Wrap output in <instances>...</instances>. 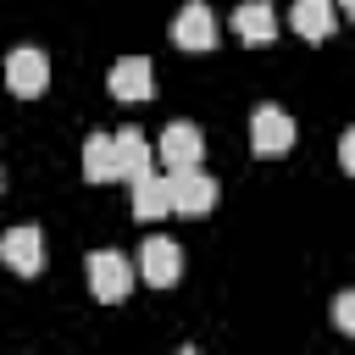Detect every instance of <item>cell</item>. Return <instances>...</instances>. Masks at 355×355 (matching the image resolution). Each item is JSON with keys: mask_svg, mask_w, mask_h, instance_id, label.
<instances>
[{"mask_svg": "<svg viewBox=\"0 0 355 355\" xmlns=\"http://www.w3.org/2000/svg\"><path fill=\"white\" fill-rule=\"evenodd\" d=\"M211 205H216V178H205L200 166H172V178H166V211L205 216Z\"/></svg>", "mask_w": 355, "mask_h": 355, "instance_id": "cell-1", "label": "cell"}, {"mask_svg": "<svg viewBox=\"0 0 355 355\" xmlns=\"http://www.w3.org/2000/svg\"><path fill=\"white\" fill-rule=\"evenodd\" d=\"M6 89H11L17 100H39V94L50 89V61H44V50H33V44L11 50V55H6Z\"/></svg>", "mask_w": 355, "mask_h": 355, "instance_id": "cell-2", "label": "cell"}, {"mask_svg": "<svg viewBox=\"0 0 355 355\" xmlns=\"http://www.w3.org/2000/svg\"><path fill=\"white\" fill-rule=\"evenodd\" d=\"M250 150L255 155H288L294 150V116L283 105H255V116H250Z\"/></svg>", "mask_w": 355, "mask_h": 355, "instance_id": "cell-3", "label": "cell"}, {"mask_svg": "<svg viewBox=\"0 0 355 355\" xmlns=\"http://www.w3.org/2000/svg\"><path fill=\"white\" fill-rule=\"evenodd\" d=\"M89 288H94V300L116 305V300L133 288V261H128L122 250H94V255H89Z\"/></svg>", "mask_w": 355, "mask_h": 355, "instance_id": "cell-4", "label": "cell"}, {"mask_svg": "<svg viewBox=\"0 0 355 355\" xmlns=\"http://www.w3.org/2000/svg\"><path fill=\"white\" fill-rule=\"evenodd\" d=\"M150 288H172L178 277H183V250L172 244V239H161V233H150L144 239V250H139V266H133Z\"/></svg>", "mask_w": 355, "mask_h": 355, "instance_id": "cell-5", "label": "cell"}, {"mask_svg": "<svg viewBox=\"0 0 355 355\" xmlns=\"http://www.w3.org/2000/svg\"><path fill=\"white\" fill-rule=\"evenodd\" d=\"M166 33H172V44H178V50H211V44H216V17H211V6H205V0H189V6L172 17V28H166Z\"/></svg>", "mask_w": 355, "mask_h": 355, "instance_id": "cell-6", "label": "cell"}, {"mask_svg": "<svg viewBox=\"0 0 355 355\" xmlns=\"http://www.w3.org/2000/svg\"><path fill=\"white\" fill-rule=\"evenodd\" d=\"M105 89L116 94V100H150L155 94V67H150V55H122L116 67H111V78H105Z\"/></svg>", "mask_w": 355, "mask_h": 355, "instance_id": "cell-7", "label": "cell"}, {"mask_svg": "<svg viewBox=\"0 0 355 355\" xmlns=\"http://www.w3.org/2000/svg\"><path fill=\"white\" fill-rule=\"evenodd\" d=\"M155 155H161L166 166H200V155H205V133H200L194 122H166L161 139H155Z\"/></svg>", "mask_w": 355, "mask_h": 355, "instance_id": "cell-8", "label": "cell"}, {"mask_svg": "<svg viewBox=\"0 0 355 355\" xmlns=\"http://www.w3.org/2000/svg\"><path fill=\"white\" fill-rule=\"evenodd\" d=\"M0 261H6L17 277H33V272L44 266V233H39V227H28V222H22V227H11V233L0 239Z\"/></svg>", "mask_w": 355, "mask_h": 355, "instance_id": "cell-9", "label": "cell"}, {"mask_svg": "<svg viewBox=\"0 0 355 355\" xmlns=\"http://www.w3.org/2000/svg\"><path fill=\"white\" fill-rule=\"evenodd\" d=\"M288 28H294L300 39H311V44H322V39H333L338 11H333V0H294V6H288Z\"/></svg>", "mask_w": 355, "mask_h": 355, "instance_id": "cell-10", "label": "cell"}, {"mask_svg": "<svg viewBox=\"0 0 355 355\" xmlns=\"http://www.w3.org/2000/svg\"><path fill=\"white\" fill-rule=\"evenodd\" d=\"M111 150H116V178H144L150 166H155V144L150 139H139L133 128H122V133H111Z\"/></svg>", "mask_w": 355, "mask_h": 355, "instance_id": "cell-11", "label": "cell"}, {"mask_svg": "<svg viewBox=\"0 0 355 355\" xmlns=\"http://www.w3.org/2000/svg\"><path fill=\"white\" fill-rule=\"evenodd\" d=\"M233 33H239L244 44H272V39H277V11H272L266 0H244V6L233 11Z\"/></svg>", "mask_w": 355, "mask_h": 355, "instance_id": "cell-12", "label": "cell"}, {"mask_svg": "<svg viewBox=\"0 0 355 355\" xmlns=\"http://www.w3.org/2000/svg\"><path fill=\"white\" fill-rule=\"evenodd\" d=\"M83 178L89 183H116V150H111V133H94L83 144Z\"/></svg>", "mask_w": 355, "mask_h": 355, "instance_id": "cell-13", "label": "cell"}, {"mask_svg": "<svg viewBox=\"0 0 355 355\" xmlns=\"http://www.w3.org/2000/svg\"><path fill=\"white\" fill-rule=\"evenodd\" d=\"M133 216H139V222L166 216V178H155V172L133 178Z\"/></svg>", "mask_w": 355, "mask_h": 355, "instance_id": "cell-14", "label": "cell"}, {"mask_svg": "<svg viewBox=\"0 0 355 355\" xmlns=\"http://www.w3.org/2000/svg\"><path fill=\"white\" fill-rule=\"evenodd\" d=\"M333 327H338V333H355V294H349V288L333 300Z\"/></svg>", "mask_w": 355, "mask_h": 355, "instance_id": "cell-15", "label": "cell"}, {"mask_svg": "<svg viewBox=\"0 0 355 355\" xmlns=\"http://www.w3.org/2000/svg\"><path fill=\"white\" fill-rule=\"evenodd\" d=\"M338 161H344V166H355V133H344V139H338Z\"/></svg>", "mask_w": 355, "mask_h": 355, "instance_id": "cell-16", "label": "cell"}, {"mask_svg": "<svg viewBox=\"0 0 355 355\" xmlns=\"http://www.w3.org/2000/svg\"><path fill=\"white\" fill-rule=\"evenodd\" d=\"M0 183H6V178H0Z\"/></svg>", "mask_w": 355, "mask_h": 355, "instance_id": "cell-17", "label": "cell"}]
</instances>
